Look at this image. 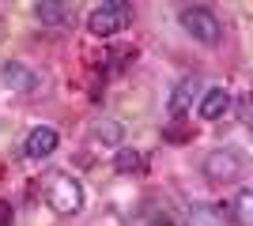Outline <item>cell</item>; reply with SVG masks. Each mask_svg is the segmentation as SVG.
Listing matches in <instances>:
<instances>
[{
  "instance_id": "30bf717a",
  "label": "cell",
  "mask_w": 253,
  "mask_h": 226,
  "mask_svg": "<svg viewBox=\"0 0 253 226\" xmlns=\"http://www.w3.org/2000/svg\"><path fill=\"white\" fill-rule=\"evenodd\" d=\"M185 226H223V211L215 204H193L185 211Z\"/></svg>"
},
{
  "instance_id": "5bb4252c",
  "label": "cell",
  "mask_w": 253,
  "mask_h": 226,
  "mask_svg": "<svg viewBox=\"0 0 253 226\" xmlns=\"http://www.w3.org/2000/svg\"><path fill=\"white\" fill-rule=\"evenodd\" d=\"M238 121H242V125H253V98L250 95L238 102Z\"/></svg>"
},
{
  "instance_id": "8992f818",
  "label": "cell",
  "mask_w": 253,
  "mask_h": 226,
  "mask_svg": "<svg viewBox=\"0 0 253 226\" xmlns=\"http://www.w3.org/2000/svg\"><path fill=\"white\" fill-rule=\"evenodd\" d=\"M197 95H201V79H178L174 83V91H170V102H167V109H170V117H185L193 109V102H197Z\"/></svg>"
},
{
  "instance_id": "7a4b0ae2",
  "label": "cell",
  "mask_w": 253,
  "mask_h": 226,
  "mask_svg": "<svg viewBox=\"0 0 253 226\" xmlns=\"http://www.w3.org/2000/svg\"><path fill=\"white\" fill-rule=\"evenodd\" d=\"M45 204L57 215H80L84 211V181L72 177V173H57L45 189Z\"/></svg>"
},
{
  "instance_id": "52a82bcc",
  "label": "cell",
  "mask_w": 253,
  "mask_h": 226,
  "mask_svg": "<svg viewBox=\"0 0 253 226\" xmlns=\"http://www.w3.org/2000/svg\"><path fill=\"white\" fill-rule=\"evenodd\" d=\"M0 79L11 87V91H23V95H31V91H38V72H31V68L23 65V61H4L0 65Z\"/></svg>"
},
{
  "instance_id": "6da1fadb",
  "label": "cell",
  "mask_w": 253,
  "mask_h": 226,
  "mask_svg": "<svg viewBox=\"0 0 253 226\" xmlns=\"http://www.w3.org/2000/svg\"><path fill=\"white\" fill-rule=\"evenodd\" d=\"M178 23H181V31L189 34V38H197V42H204V45H215L223 38L219 15L211 8H204V4H185V8L178 11Z\"/></svg>"
},
{
  "instance_id": "ba28073f",
  "label": "cell",
  "mask_w": 253,
  "mask_h": 226,
  "mask_svg": "<svg viewBox=\"0 0 253 226\" xmlns=\"http://www.w3.org/2000/svg\"><path fill=\"white\" fill-rule=\"evenodd\" d=\"M223 113H231V95L223 87H208L201 98V117L204 121H219Z\"/></svg>"
},
{
  "instance_id": "4fadbf2b",
  "label": "cell",
  "mask_w": 253,
  "mask_h": 226,
  "mask_svg": "<svg viewBox=\"0 0 253 226\" xmlns=\"http://www.w3.org/2000/svg\"><path fill=\"white\" fill-rule=\"evenodd\" d=\"M91 136H95L98 143H110V147H114V143L125 140V129H121L117 121H95V125H91Z\"/></svg>"
},
{
  "instance_id": "8fae6325",
  "label": "cell",
  "mask_w": 253,
  "mask_h": 226,
  "mask_svg": "<svg viewBox=\"0 0 253 226\" xmlns=\"http://www.w3.org/2000/svg\"><path fill=\"white\" fill-rule=\"evenodd\" d=\"M231 215L238 226H253V185L238 189V196L231 200Z\"/></svg>"
},
{
  "instance_id": "7c38bea8",
  "label": "cell",
  "mask_w": 253,
  "mask_h": 226,
  "mask_svg": "<svg viewBox=\"0 0 253 226\" xmlns=\"http://www.w3.org/2000/svg\"><path fill=\"white\" fill-rule=\"evenodd\" d=\"M114 170L121 173V177H132V173L144 170V155H140V151H132V147H117V155H114Z\"/></svg>"
},
{
  "instance_id": "277c9868",
  "label": "cell",
  "mask_w": 253,
  "mask_h": 226,
  "mask_svg": "<svg viewBox=\"0 0 253 226\" xmlns=\"http://www.w3.org/2000/svg\"><path fill=\"white\" fill-rule=\"evenodd\" d=\"M204 173H208V181H215V185L238 181V177L246 173L242 151H234V147H215V151H208V159H204Z\"/></svg>"
},
{
  "instance_id": "9c48e42d",
  "label": "cell",
  "mask_w": 253,
  "mask_h": 226,
  "mask_svg": "<svg viewBox=\"0 0 253 226\" xmlns=\"http://www.w3.org/2000/svg\"><path fill=\"white\" fill-rule=\"evenodd\" d=\"M34 15H38V23H45V27H64V23L72 19V4L42 0V4H34Z\"/></svg>"
},
{
  "instance_id": "9a60e30c",
  "label": "cell",
  "mask_w": 253,
  "mask_h": 226,
  "mask_svg": "<svg viewBox=\"0 0 253 226\" xmlns=\"http://www.w3.org/2000/svg\"><path fill=\"white\" fill-rule=\"evenodd\" d=\"M163 140H189V132L181 129V125H167V129H163Z\"/></svg>"
},
{
  "instance_id": "3957f363",
  "label": "cell",
  "mask_w": 253,
  "mask_h": 226,
  "mask_svg": "<svg viewBox=\"0 0 253 226\" xmlns=\"http://www.w3.org/2000/svg\"><path fill=\"white\" fill-rule=\"evenodd\" d=\"M132 23V8H128L125 0H106V4H98L91 15H87V31L98 34V38H114V34H121Z\"/></svg>"
},
{
  "instance_id": "5b68a950",
  "label": "cell",
  "mask_w": 253,
  "mask_h": 226,
  "mask_svg": "<svg viewBox=\"0 0 253 226\" xmlns=\"http://www.w3.org/2000/svg\"><path fill=\"white\" fill-rule=\"evenodd\" d=\"M57 143H61V136H57L53 125H34V129L27 132V140H23V155L34 159V162H42L57 151Z\"/></svg>"
}]
</instances>
